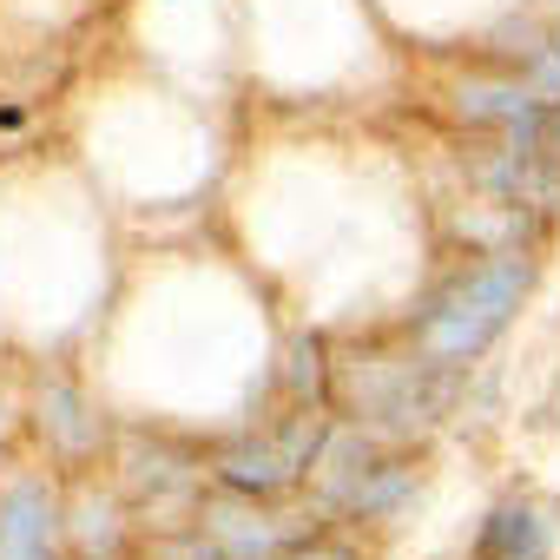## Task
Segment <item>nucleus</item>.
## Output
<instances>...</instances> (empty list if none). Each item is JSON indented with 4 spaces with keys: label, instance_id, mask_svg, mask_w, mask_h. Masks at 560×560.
<instances>
[{
    "label": "nucleus",
    "instance_id": "nucleus-3",
    "mask_svg": "<svg viewBox=\"0 0 560 560\" xmlns=\"http://www.w3.org/2000/svg\"><path fill=\"white\" fill-rule=\"evenodd\" d=\"M547 553H553V508L540 501H501L475 534V560H547Z\"/></svg>",
    "mask_w": 560,
    "mask_h": 560
},
{
    "label": "nucleus",
    "instance_id": "nucleus-1",
    "mask_svg": "<svg viewBox=\"0 0 560 560\" xmlns=\"http://www.w3.org/2000/svg\"><path fill=\"white\" fill-rule=\"evenodd\" d=\"M527 291H534V264H527L521 250L455 270L448 284L429 298V311L416 317V350H422V363L448 370V363L481 357V350L514 324V311H521Z\"/></svg>",
    "mask_w": 560,
    "mask_h": 560
},
{
    "label": "nucleus",
    "instance_id": "nucleus-2",
    "mask_svg": "<svg viewBox=\"0 0 560 560\" xmlns=\"http://www.w3.org/2000/svg\"><path fill=\"white\" fill-rule=\"evenodd\" d=\"M311 455H317V422L298 416V422L277 429V435H257L250 448H237V455L224 462V481H231V488L277 494V488H291V481L311 468Z\"/></svg>",
    "mask_w": 560,
    "mask_h": 560
},
{
    "label": "nucleus",
    "instance_id": "nucleus-4",
    "mask_svg": "<svg viewBox=\"0 0 560 560\" xmlns=\"http://www.w3.org/2000/svg\"><path fill=\"white\" fill-rule=\"evenodd\" d=\"M291 560H357L350 547H304V553H291Z\"/></svg>",
    "mask_w": 560,
    "mask_h": 560
}]
</instances>
